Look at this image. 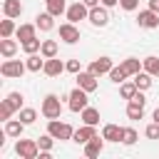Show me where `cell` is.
<instances>
[{
  "label": "cell",
  "mask_w": 159,
  "mask_h": 159,
  "mask_svg": "<svg viewBox=\"0 0 159 159\" xmlns=\"http://www.w3.org/2000/svg\"><path fill=\"white\" fill-rule=\"evenodd\" d=\"M35 25H37V30H42V32H50L52 27H55V15L52 12H40L37 17H35Z\"/></svg>",
  "instance_id": "obj_17"
},
{
  "label": "cell",
  "mask_w": 159,
  "mask_h": 159,
  "mask_svg": "<svg viewBox=\"0 0 159 159\" xmlns=\"http://www.w3.org/2000/svg\"><path fill=\"white\" fill-rule=\"evenodd\" d=\"M82 2H84V5H87V7H97V5H99V2H102V0H82Z\"/></svg>",
  "instance_id": "obj_42"
},
{
  "label": "cell",
  "mask_w": 159,
  "mask_h": 159,
  "mask_svg": "<svg viewBox=\"0 0 159 159\" xmlns=\"http://www.w3.org/2000/svg\"><path fill=\"white\" fill-rule=\"evenodd\" d=\"M137 139H139L137 129H134V127H124V132H122V144L132 147V144H137Z\"/></svg>",
  "instance_id": "obj_35"
},
{
  "label": "cell",
  "mask_w": 159,
  "mask_h": 159,
  "mask_svg": "<svg viewBox=\"0 0 159 159\" xmlns=\"http://www.w3.org/2000/svg\"><path fill=\"white\" fill-rule=\"evenodd\" d=\"M65 15H67V20H70V22H75V25H77L80 20H87V17H89V7H87L82 0H77V2L67 5V12H65Z\"/></svg>",
  "instance_id": "obj_6"
},
{
  "label": "cell",
  "mask_w": 159,
  "mask_h": 159,
  "mask_svg": "<svg viewBox=\"0 0 159 159\" xmlns=\"http://www.w3.org/2000/svg\"><path fill=\"white\" fill-rule=\"evenodd\" d=\"M27 72V65L22 62V60H5L2 65H0V75L2 77H22Z\"/></svg>",
  "instance_id": "obj_5"
},
{
  "label": "cell",
  "mask_w": 159,
  "mask_h": 159,
  "mask_svg": "<svg viewBox=\"0 0 159 159\" xmlns=\"http://www.w3.org/2000/svg\"><path fill=\"white\" fill-rule=\"evenodd\" d=\"M17 119H20V122H25V124H32V122L37 119V112H35L32 107H22V109L17 112Z\"/></svg>",
  "instance_id": "obj_34"
},
{
  "label": "cell",
  "mask_w": 159,
  "mask_h": 159,
  "mask_svg": "<svg viewBox=\"0 0 159 159\" xmlns=\"http://www.w3.org/2000/svg\"><path fill=\"white\" fill-rule=\"evenodd\" d=\"M137 22H139V27H144V30H154V27H159V12H154L152 7H147V10L139 12Z\"/></svg>",
  "instance_id": "obj_9"
},
{
  "label": "cell",
  "mask_w": 159,
  "mask_h": 159,
  "mask_svg": "<svg viewBox=\"0 0 159 159\" xmlns=\"http://www.w3.org/2000/svg\"><path fill=\"white\" fill-rule=\"evenodd\" d=\"M45 5H47V12H52L55 17L67 12V0H45Z\"/></svg>",
  "instance_id": "obj_24"
},
{
  "label": "cell",
  "mask_w": 159,
  "mask_h": 159,
  "mask_svg": "<svg viewBox=\"0 0 159 159\" xmlns=\"http://www.w3.org/2000/svg\"><path fill=\"white\" fill-rule=\"evenodd\" d=\"M142 67H144L152 77H159V57H154V55L144 57V60H142Z\"/></svg>",
  "instance_id": "obj_27"
},
{
  "label": "cell",
  "mask_w": 159,
  "mask_h": 159,
  "mask_svg": "<svg viewBox=\"0 0 159 159\" xmlns=\"http://www.w3.org/2000/svg\"><path fill=\"white\" fill-rule=\"evenodd\" d=\"M122 132H124V127H119V124H112V122L102 127V137H104L107 142H117V144H119V142H122Z\"/></svg>",
  "instance_id": "obj_15"
},
{
  "label": "cell",
  "mask_w": 159,
  "mask_h": 159,
  "mask_svg": "<svg viewBox=\"0 0 159 159\" xmlns=\"http://www.w3.org/2000/svg\"><path fill=\"white\" fill-rule=\"evenodd\" d=\"M104 142H107V139H104V137H99V134H97V137H92V139L84 144V154H87L89 159L99 157V154H102V149H104Z\"/></svg>",
  "instance_id": "obj_14"
},
{
  "label": "cell",
  "mask_w": 159,
  "mask_h": 159,
  "mask_svg": "<svg viewBox=\"0 0 159 159\" xmlns=\"http://www.w3.org/2000/svg\"><path fill=\"white\" fill-rule=\"evenodd\" d=\"M97 80H99V77H94L89 70H87V72H84V70H82V72H77V87H82L84 92H94V89L99 87V82H97Z\"/></svg>",
  "instance_id": "obj_11"
},
{
  "label": "cell",
  "mask_w": 159,
  "mask_h": 159,
  "mask_svg": "<svg viewBox=\"0 0 159 159\" xmlns=\"http://www.w3.org/2000/svg\"><path fill=\"white\" fill-rule=\"evenodd\" d=\"M119 65L124 67V72H127L129 77H134L137 72H142V70H144V67H142V62H139L137 57H127V60H122Z\"/></svg>",
  "instance_id": "obj_22"
},
{
  "label": "cell",
  "mask_w": 159,
  "mask_h": 159,
  "mask_svg": "<svg viewBox=\"0 0 159 159\" xmlns=\"http://www.w3.org/2000/svg\"><path fill=\"white\" fill-rule=\"evenodd\" d=\"M15 154H17L20 159H37V157H40V144H37V139H22V137H17V142H15Z\"/></svg>",
  "instance_id": "obj_1"
},
{
  "label": "cell",
  "mask_w": 159,
  "mask_h": 159,
  "mask_svg": "<svg viewBox=\"0 0 159 159\" xmlns=\"http://www.w3.org/2000/svg\"><path fill=\"white\" fill-rule=\"evenodd\" d=\"M40 55H42L45 60H50V57H57V42H55V40H42Z\"/></svg>",
  "instance_id": "obj_28"
},
{
  "label": "cell",
  "mask_w": 159,
  "mask_h": 159,
  "mask_svg": "<svg viewBox=\"0 0 159 159\" xmlns=\"http://www.w3.org/2000/svg\"><path fill=\"white\" fill-rule=\"evenodd\" d=\"M67 72H72V75L82 72V65H80V60H67Z\"/></svg>",
  "instance_id": "obj_40"
},
{
  "label": "cell",
  "mask_w": 159,
  "mask_h": 159,
  "mask_svg": "<svg viewBox=\"0 0 159 159\" xmlns=\"http://www.w3.org/2000/svg\"><path fill=\"white\" fill-rule=\"evenodd\" d=\"M2 102H5V104L12 109V112H20V109H22V102H25V97H22V92H10V94H7Z\"/></svg>",
  "instance_id": "obj_23"
},
{
  "label": "cell",
  "mask_w": 159,
  "mask_h": 159,
  "mask_svg": "<svg viewBox=\"0 0 159 159\" xmlns=\"http://www.w3.org/2000/svg\"><path fill=\"white\" fill-rule=\"evenodd\" d=\"M152 82H154V80H152V75H149L147 70H142V72H137V75H134V84H137L142 92H144V89H149V87H152Z\"/></svg>",
  "instance_id": "obj_25"
},
{
  "label": "cell",
  "mask_w": 159,
  "mask_h": 159,
  "mask_svg": "<svg viewBox=\"0 0 159 159\" xmlns=\"http://www.w3.org/2000/svg\"><path fill=\"white\" fill-rule=\"evenodd\" d=\"M22 10H25V7H22L20 0H2V15H5V17H12V20H15V17L22 15Z\"/></svg>",
  "instance_id": "obj_16"
},
{
  "label": "cell",
  "mask_w": 159,
  "mask_h": 159,
  "mask_svg": "<svg viewBox=\"0 0 159 159\" xmlns=\"http://www.w3.org/2000/svg\"><path fill=\"white\" fill-rule=\"evenodd\" d=\"M25 127H27V124H25V122H20V119H7V122H5V134L17 139V137H22Z\"/></svg>",
  "instance_id": "obj_19"
},
{
  "label": "cell",
  "mask_w": 159,
  "mask_h": 159,
  "mask_svg": "<svg viewBox=\"0 0 159 159\" xmlns=\"http://www.w3.org/2000/svg\"><path fill=\"white\" fill-rule=\"evenodd\" d=\"M127 117H129V119H134V122H137V119H142V117H144V104L129 102V104H127Z\"/></svg>",
  "instance_id": "obj_32"
},
{
  "label": "cell",
  "mask_w": 159,
  "mask_h": 159,
  "mask_svg": "<svg viewBox=\"0 0 159 159\" xmlns=\"http://www.w3.org/2000/svg\"><path fill=\"white\" fill-rule=\"evenodd\" d=\"M25 65H27V72H42L45 70V57L42 55H27V60H25Z\"/></svg>",
  "instance_id": "obj_21"
},
{
  "label": "cell",
  "mask_w": 159,
  "mask_h": 159,
  "mask_svg": "<svg viewBox=\"0 0 159 159\" xmlns=\"http://www.w3.org/2000/svg\"><path fill=\"white\" fill-rule=\"evenodd\" d=\"M37 144H40V149H42V152H52V147H55V137L47 132V134L37 137Z\"/></svg>",
  "instance_id": "obj_36"
},
{
  "label": "cell",
  "mask_w": 159,
  "mask_h": 159,
  "mask_svg": "<svg viewBox=\"0 0 159 159\" xmlns=\"http://www.w3.org/2000/svg\"><path fill=\"white\" fill-rule=\"evenodd\" d=\"M102 5L104 7H114V5H119V0H102Z\"/></svg>",
  "instance_id": "obj_43"
},
{
  "label": "cell",
  "mask_w": 159,
  "mask_h": 159,
  "mask_svg": "<svg viewBox=\"0 0 159 159\" xmlns=\"http://www.w3.org/2000/svg\"><path fill=\"white\" fill-rule=\"evenodd\" d=\"M15 22H12V17H5V20H0V37H12L15 35Z\"/></svg>",
  "instance_id": "obj_30"
},
{
  "label": "cell",
  "mask_w": 159,
  "mask_h": 159,
  "mask_svg": "<svg viewBox=\"0 0 159 159\" xmlns=\"http://www.w3.org/2000/svg\"><path fill=\"white\" fill-rule=\"evenodd\" d=\"M152 122H159V107H157V109L152 112Z\"/></svg>",
  "instance_id": "obj_45"
},
{
  "label": "cell",
  "mask_w": 159,
  "mask_h": 159,
  "mask_svg": "<svg viewBox=\"0 0 159 159\" xmlns=\"http://www.w3.org/2000/svg\"><path fill=\"white\" fill-rule=\"evenodd\" d=\"M37 32V25H32V22H22L17 30H15V35H17V40L20 42H25V40H32V37H37L35 35Z\"/></svg>",
  "instance_id": "obj_18"
},
{
  "label": "cell",
  "mask_w": 159,
  "mask_h": 159,
  "mask_svg": "<svg viewBox=\"0 0 159 159\" xmlns=\"http://www.w3.org/2000/svg\"><path fill=\"white\" fill-rule=\"evenodd\" d=\"M129 102H137V104H147V97H144V92H142V89H137V94H134Z\"/></svg>",
  "instance_id": "obj_41"
},
{
  "label": "cell",
  "mask_w": 159,
  "mask_h": 159,
  "mask_svg": "<svg viewBox=\"0 0 159 159\" xmlns=\"http://www.w3.org/2000/svg\"><path fill=\"white\" fill-rule=\"evenodd\" d=\"M12 114H15V112H12V109H10V107H7L5 102H0V119H2V122H7V119H10Z\"/></svg>",
  "instance_id": "obj_39"
},
{
  "label": "cell",
  "mask_w": 159,
  "mask_h": 159,
  "mask_svg": "<svg viewBox=\"0 0 159 159\" xmlns=\"http://www.w3.org/2000/svg\"><path fill=\"white\" fill-rule=\"evenodd\" d=\"M109 7H104V5H97V7H89V22L94 25V27H104L107 22H109V12H107Z\"/></svg>",
  "instance_id": "obj_8"
},
{
  "label": "cell",
  "mask_w": 159,
  "mask_h": 159,
  "mask_svg": "<svg viewBox=\"0 0 159 159\" xmlns=\"http://www.w3.org/2000/svg\"><path fill=\"white\" fill-rule=\"evenodd\" d=\"M80 114H82V122H84V124H94V127L99 124V109H94V107H84Z\"/></svg>",
  "instance_id": "obj_26"
},
{
  "label": "cell",
  "mask_w": 159,
  "mask_h": 159,
  "mask_svg": "<svg viewBox=\"0 0 159 159\" xmlns=\"http://www.w3.org/2000/svg\"><path fill=\"white\" fill-rule=\"evenodd\" d=\"M127 77H129V75L124 72V67H122V65H117V67H112V70H109V80H112L114 84H122Z\"/></svg>",
  "instance_id": "obj_33"
},
{
  "label": "cell",
  "mask_w": 159,
  "mask_h": 159,
  "mask_svg": "<svg viewBox=\"0 0 159 159\" xmlns=\"http://www.w3.org/2000/svg\"><path fill=\"white\" fill-rule=\"evenodd\" d=\"M67 70V62H62V60H57V57H50V60H45V75L47 77H60L62 72Z\"/></svg>",
  "instance_id": "obj_12"
},
{
  "label": "cell",
  "mask_w": 159,
  "mask_h": 159,
  "mask_svg": "<svg viewBox=\"0 0 159 159\" xmlns=\"http://www.w3.org/2000/svg\"><path fill=\"white\" fill-rule=\"evenodd\" d=\"M20 47H22V52H27V55H35V52H40V47H42V40L32 37V40H25V42H20Z\"/></svg>",
  "instance_id": "obj_31"
},
{
  "label": "cell",
  "mask_w": 159,
  "mask_h": 159,
  "mask_svg": "<svg viewBox=\"0 0 159 159\" xmlns=\"http://www.w3.org/2000/svg\"><path fill=\"white\" fill-rule=\"evenodd\" d=\"M47 132H50L55 139H60V142H67V139H72V137H75L72 124L60 122V119H47Z\"/></svg>",
  "instance_id": "obj_3"
},
{
  "label": "cell",
  "mask_w": 159,
  "mask_h": 159,
  "mask_svg": "<svg viewBox=\"0 0 159 159\" xmlns=\"http://www.w3.org/2000/svg\"><path fill=\"white\" fill-rule=\"evenodd\" d=\"M60 40L62 42H67V45H75V42H80V27L75 25V22H62L60 25Z\"/></svg>",
  "instance_id": "obj_7"
},
{
  "label": "cell",
  "mask_w": 159,
  "mask_h": 159,
  "mask_svg": "<svg viewBox=\"0 0 159 159\" xmlns=\"http://www.w3.org/2000/svg\"><path fill=\"white\" fill-rule=\"evenodd\" d=\"M137 89H139V87L134 84V80H132V82L124 80V82L119 84V94H122V99H132V97L137 94Z\"/></svg>",
  "instance_id": "obj_29"
},
{
  "label": "cell",
  "mask_w": 159,
  "mask_h": 159,
  "mask_svg": "<svg viewBox=\"0 0 159 159\" xmlns=\"http://www.w3.org/2000/svg\"><path fill=\"white\" fill-rule=\"evenodd\" d=\"M149 7H152L154 12H159V0H149Z\"/></svg>",
  "instance_id": "obj_44"
},
{
  "label": "cell",
  "mask_w": 159,
  "mask_h": 159,
  "mask_svg": "<svg viewBox=\"0 0 159 159\" xmlns=\"http://www.w3.org/2000/svg\"><path fill=\"white\" fill-rule=\"evenodd\" d=\"M92 137H97V129H94V124H82L80 129H75V137H72V142H77V144H87Z\"/></svg>",
  "instance_id": "obj_13"
},
{
  "label": "cell",
  "mask_w": 159,
  "mask_h": 159,
  "mask_svg": "<svg viewBox=\"0 0 159 159\" xmlns=\"http://www.w3.org/2000/svg\"><path fill=\"white\" fill-rule=\"evenodd\" d=\"M144 137H147V139H159V122H152V124H147V129H144Z\"/></svg>",
  "instance_id": "obj_37"
},
{
  "label": "cell",
  "mask_w": 159,
  "mask_h": 159,
  "mask_svg": "<svg viewBox=\"0 0 159 159\" xmlns=\"http://www.w3.org/2000/svg\"><path fill=\"white\" fill-rule=\"evenodd\" d=\"M114 65H112V60L109 57H97V60H92L89 62V72L94 75V77H102V75H109V70H112Z\"/></svg>",
  "instance_id": "obj_10"
},
{
  "label": "cell",
  "mask_w": 159,
  "mask_h": 159,
  "mask_svg": "<svg viewBox=\"0 0 159 159\" xmlns=\"http://www.w3.org/2000/svg\"><path fill=\"white\" fill-rule=\"evenodd\" d=\"M119 7H122V10H127V12H132V10H137V7H139V0H119Z\"/></svg>",
  "instance_id": "obj_38"
},
{
  "label": "cell",
  "mask_w": 159,
  "mask_h": 159,
  "mask_svg": "<svg viewBox=\"0 0 159 159\" xmlns=\"http://www.w3.org/2000/svg\"><path fill=\"white\" fill-rule=\"evenodd\" d=\"M40 112H42L45 119H60L62 117V102H60V97L57 94H45Z\"/></svg>",
  "instance_id": "obj_2"
},
{
  "label": "cell",
  "mask_w": 159,
  "mask_h": 159,
  "mask_svg": "<svg viewBox=\"0 0 159 159\" xmlns=\"http://www.w3.org/2000/svg\"><path fill=\"white\" fill-rule=\"evenodd\" d=\"M17 42L15 40H10V37H2L0 40V55L5 57V60H10V57H15V52H17Z\"/></svg>",
  "instance_id": "obj_20"
},
{
  "label": "cell",
  "mask_w": 159,
  "mask_h": 159,
  "mask_svg": "<svg viewBox=\"0 0 159 159\" xmlns=\"http://www.w3.org/2000/svg\"><path fill=\"white\" fill-rule=\"evenodd\" d=\"M87 94L89 92H84L82 87H75L70 94H67V107H70V112H82L84 107H89V99H87Z\"/></svg>",
  "instance_id": "obj_4"
}]
</instances>
